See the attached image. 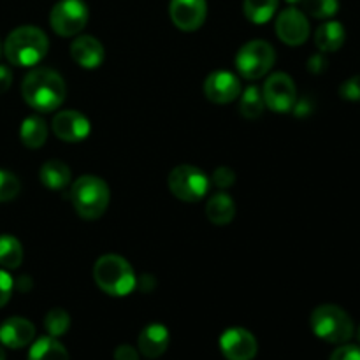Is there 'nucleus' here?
Instances as JSON below:
<instances>
[{"instance_id": "22", "label": "nucleus", "mask_w": 360, "mask_h": 360, "mask_svg": "<svg viewBox=\"0 0 360 360\" xmlns=\"http://www.w3.org/2000/svg\"><path fill=\"white\" fill-rule=\"evenodd\" d=\"M28 360H69V352L56 338H39L28 352Z\"/></svg>"}, {"instance_id": "35", "label": "nucleus", "mask_w": 360, "mask_h": 360, "mask_svg": "<svg viewBox=\"0 0 360 360\" xmlns=\"http://www.w3.org/2000/svg\"><path fill=\"white\" fill-rule=\"evenodd\" d=\"M11 84H13V72H11L9 67L0 65V95L6 94Z\"/></svg>"}, {"instance_id": "30", "label": "nucleus", "mask_w": 360, "mask_h": 360, "mask_svg": "<svg viewBox=\"0 0 360 360\" xmlns=\"http://www.w3.org/2000/svg\"><path fill=\"white\" fill-rule=\"evenodd\" d=\"M14 290V280L11 278V274L6 269H0V308L9 302L11 295Z\"/></svg>"}, {"instance_id": "8", "label": "nucleus", "mask_w": 360, "mask_h": 360, "mask_svg": "<svg viewBox=\"0 0 360 360\" xmlns=\"http://www.w3.org/2000/svg\"><path fill=\"white\" fill-rule=\"evenodd\" d=\"M88 23V7L83 0H60L49 13V25L62 37L77 35Z\"/></svg>"}, {"instance_id": "17", "label": "nucleus", "mask_w": 360, "mask_h": 360, "mask_svg": "<svg viewBox=\"0 0 360 360\" xmlns=\"http://www.w3.org/2000/svg\"><path fill=\"white\" fill-rule=\"evenodd\" d=\"M169 347V330L162 323H150L141 330L137 348L146 359H158Z\"/></svg>"}, {"instance_id": "10", "label": "nucleus", "mask_w": 360, "mask_h": 360, "mask_svg": "<svg viewBox=\"0 0 360 360\" xmlns=\"http://www.w3.org/2000/svg\"><path fill=\"white\" fill-rule=\"evenodd\" d=\"M220 350L227 360H253L259 352V345L250 330L231 327L220 336Z\"/></svg>"}, {"instance_id": "28", "label": "nucleus", "mask_w": 360, "mask_h": 360, "mask_svg": "<svg viewBox=\"0 0 360 360\" xmlns=\"http://www.w3.org/2000/svg\"><path fill=\"white\" fill-rule=\"evenodd\" d=\"M21 190V183L16 174L0 169V202H9L16 199Z\"/></svg>"}, {"instance_id": "36", "label": "nucleus", "mask_w": 360, "mask_h": 360, "mask_svg": "<svg viewBox=\"0 0 360 360\" xmlns=\"http://www.w3.org/2000/svg\"><path fill=\"white\" fill-rule=\"evenodd\" d=\"M14 287H16L18 290H21V292H28L32 288L30 278H28V276H21L20 280H18V283H14Z\"/></svg>"}, {"instance_id": "1", "label": "nucleus", "mask_w": 360, "mask_h": 360, "mask_svg": "<svg viewBox=\"0 0 360 360\" xmlns=\"http://www.w3.org/2000/svg\"><path fill=\"white\" fill-rule=\"evenodd\" d=\"M21 95L23 101L35 111L51 112L65 101L67 86L63 77L56 70L34 69L23 77Z\"/></svg>"}, {"instance_id": "18", "label": "nucleus", "mask_w": 360, "mask_h": 360, "mask_svg": "<svg viewBox=\"0 0 360 360\" xmlns=\"http://www.w3.org/2000/svg\"><path fill=\"white\" fill-rule=\"evenodd\" d=\"M345 37L347 32L340 21H326L316 28L315 44L322 53H334L345 44Z\"/></svg>"}, {"instance_id": "4", "label": "nucleus", "mask_w": 360, "mask_h": 360, "mask_svg": "<svg viewBox=\"0 0 360 360\" xmlns=\"http://www.w3.org/2000/svg\"><path fill=\"white\" fill-rule=\"evenodd\" d=\"M70 200L81 218L97 220L108 210L111 192L108 183L98 176H81L70 188Z\"/></svg>"}, {"instance_id": "6", "label": "nucleus", "mask_w": 360, "mask_h": 360, "mask_svg": "<svg viewBox=\"0 0 360 360\" xmlns=\"http://www.w3.org/2000/svg\"><path fill=\"white\" fill-rule=\"evenodd\" d=\"M276 53L267 41H250L236 55V69L245 79H260L274 65Z\"/></svg>"}, {"instance_id": "16", "label": "nucleus", "mask_w": 360, "mask_h": 360, "mask_svg": "<svg viewBox=\"0 0 360 360\" xmlns=\"http://www.w3.org/2000/svg\"><path fill=\"white\" fill-rule=\"evenodd\" d=\"M70 56L83 69H97L104 62V46L91 35H79L70 44Z\"/></svg>"}, {"instance_id": "31", "label": "nucleus", "mask_w": 360, "mask_h": 360, "mask_svg": "<svg viewBox=\"0 0 360 360\" xmlns=\"http://www.w3.org/2000/svg\"><path fill=\"white\" fill-rule=\"evenodd\" d=\"M213 183L218 186V188H229L236 183V172L232 171L231 167H218L213 174Z\"/></svg>"}, {"instance_id": "2", "label": "nucleus", "mask_w": 360, "mask_h": 360, "mask_svg": "<svg viewBox=\"0 0 360 360\" xmlns=\"http://www.w3.org/2000/svg\"><path fill=\"white\" fill-rule=\"evenodd\" d=\"M49 48L48 35L37 27L25 25L7 35L4 53L6 58L16 67H32L41 62Z\"/></svg>"}, {"instance_id": "39", "label": "nucleus", "mask_w": 360, "mask_h": 360, "mask_svg": "<svg viewBox=\"0 0 360 360\" xmlns=\"http://www.w3.org/2000/svg\"><path fill=\"white\" fill-rule=\"evenodd\" d=\"M357 340H359V343H360V326H359V329H357Z\"/></svg>"}, {"instance_id": "24", "label": "nucleus", "mask_w": 360, "mask_h": 360, "mask_svg": "<svg viewBox=\"0 0 360 360\" xmlns=\"http://www.w3.org/2000/svg\"><path fill=\"white\" fill-rule=\"evenodd\" d=\"M264 97L262 91L257 86H248L243 95H239V112L246 120H257L264 112Z\"/></svg>"}, {"instance_id": "9", "label": "nucleus", "mask_w": 360, "mask_h": 360, "mask_svg": "<svg viewBox=\"0 0 360 360\" xmlns=\"http://www.w3.org/2000/svg\"><path fill=\"white\" fill-rule=\"evenodd\" d=\"M264 104L274 112H288L295 108L297 90L294 79L285 72H274L264 84Z\"/></svg>"}, {"instance_id": "33", "label": "nucleus", "mask_w": 360, "mask_h": 360, "mask_svg": "<svg viewBox=\"0 0 360 360\" xmlns=\"http://www.w3.org/2000/svg\"><path fill=\"white\" fill-rule=\"evenodd\" d=\"M115 360H139V352L130 345H120L115 350Z\"/></svg>"}, {"instance_id": "11", "label": "nucleus", "mask_w": 360, "mask_h": 360, "mask_svg": "<svg viewBox=\"0 0 360 360\" xmlns=\"http://www.w3.org/2000/svg\"><path fill=\"white\" fill-rule=\"evenodd\" d=\"M276 34L285 44L301 46L309 37V21L302 11L295 7L281 11L276 20Z\"/></svg>"}, {"instance_id": "37", "label": "nucleus", "mask_w": 360, "mask_h": 360, "mask_svg": "<svg viewBox=\"0 0 360 360\" xmlns=\"http://www.w3.org/2000/svg\"><path fill=\"white\" fill-rule=\"evenodd\" d=\"M0 360H6V352H4L2 345H0Z\"/></svg>"}, {"instance_id": "25", "label": "nucleus", "mask_w": 360, "mask_h": 360, "mask_svg": "<svg viewBox=\"0 0 360 360\" xmlns=\"http://www.w3.org/2000/svg\"><path fill=\"white\" fill-rule=\"evenodd\" d=\"M278 9V0H245L243 11L252 23H267Z\"/></svg>"}, {"instance_id": "29", "label": "nucleus", "mask_w": 360, "mask_h": 360, "mask_svg": "<svg viewBox=\"0 0 360 360\" xmlns=\"http://www.w3.org/2000/svg\"><path fill=\"white\" fill-rule=\"evenodd\" d=\"M340 95L345 101L360 102V74L345 81L340 88Z\"/></svg>"}, {"instance_id": "27", "label": "nucleus", "mask_w": 360, "mask_h": 360, "mask_svg": "<svg viewBox=\"0 0 360 360\" xmlns=\"http://www.w3.org/2000/svg\"><path fill=\"white\" fill-rule=\"evenodd\" d=\"M304 11L309 16L316 18V20H327L333 18L340 9V2L338 0H302Z\"/></svg>"}, {"instance_id": "32", "label": "nucleus", "mask_w": 360, "mask_h": 360, "mask_svg": "<svg viewBox=\"0 0 360 360\" xmlns=\"http://www.w3.org/2000/svg\"><path fill=\"white\" fill-rule=\"evenodd\" d=\"M329 360H360V347L357 345H341L333 352Z\"/></svg>"}, {"instance_id": "14", "label": "nucleus", "mask_w": 360, "mask_h": 360, "mask_svg": "<svg viewBox=\"0 0 360 360\" xmlns=\"http://www.w3.org/2000/svg\"><path fill=\"white\" fill-rule=\"evenodd\" d=\"M53 134L60 141L79 143V141L86 139L88 134H90V122L86 120V116L72 111V109L60 111L53 118Z\"/></svg>"}, {"instance_id": "19", "label": "nucleus", "mask_w": 360, "mask_h": 360, "mask_svg": "<svg viewBox=\"0 0 360 360\" xmlns=\"http://www.w3.org/2000/svg\"><path fill=\"white\" fill-rule=\"evenodd\" d=\"M206 217L214 225H229L236 217V204L229 193H214L206 206Z\"/></svg>"}, {"instance_id": "3", "label": "nucleus", "mask_w": 360, "mask_h": 360, "mask_svg": "<svg viewBox=\"0 0 360 360\" xmlns=\"http://www.w3.org/2000/svg\"><path fill=\"white\" fill-rule=\"evenodd\" d=\"M94 280L102 292L112 297L129 295L136 288L137 278L132 266L120 255H102L94 266Z\"/></svg>"}, {"instance_id": "15", "label": "nucleus", "mask_w": 360, "mask_h": 360, "mask_svg": "<svg viewBox=\"0 0 360 360\" xmlns=\"http://www.w3.org/2000/svg\"><path fill=\"white\" fill-rule=\"evenodd\" d=\"M35 327L30 320L13 316L7 319L0 326V345L11 348V350H20L34 341Z\"/></svg>"}, {"instance_id": "38", "label": "nucleus", "mask_w": 360, "mask_h": 360, "mask_svg": "<svg viewBox=\"0 0 360 360\" xmlns=\"http://www.w3.org/2000/svg\"><path fill=\"white\" fill-rule=\"evenodd\" d=\"M288 4H292V6H294V4H299V2H302V0H287Z\"/></svg>"}, {"instance_id": "23", "label": "nucleus", "mask_w": 360, "mask_h": 360, "mask_svg": "<svg viewBox=\"0 0 360 360\" xmlns=\"http://www.w3.org/2000/svg\"><path fill=\"white\" fill-rule=\"evenodd\" d=\"M23 262V248L14 236H0V266L4 269H18Z\"/></svg>"}, {"instance_id": "13", "label": "nucleus", "mask_w": 360, "mask_h": 360, "mask_svg": "<svg viewBox=\"0 0 360 360\" xmlns=\"http://www.w3.org/2000/svg\"><path fill=\"white\" fill-rule=\"evenodd\" d=\"M169 14L179 30L193 32L206 21L207 4L206 0H171Z\"/></svg>"}, {"instance_id": "12", "label": "nucleus", "mask_w": 360, "mask_h": 360, "mask_svg": "<svg viewBox=\"0 0 360 360\" xmlns=\"http://www.w3.org/2000/svg\"><path fill=\"white\" fill-rule=\"evenodd\" d=\"M204 95L214 104H229L241 95V83L229 70H214L204 81Z\"/></svg>"}, {"instance_id": "5", "label": "nucleus", "mask_w": 360, "mask_h": 360, "mask_svg": "<svg viewBox=\"0 0 360 360\" xmlns=\"http://www.w3.org/2000/svg\"><path fill=\"white\" fill-rule=\"evenodd\" d=\"M309 323L315 336L330 345L348 343L355 334L354 320L336 304H322L313 309Z\"/></svg>"}, {"instance_id": "7", "label": "nucleus", "mask_w": 360, "mask_h": 360, "mask_svg": "<svg viewBox=\"0 0 360 360\" xmlns=\"http://www.w3.org/2000/svg\"><path fill=\"white\" fill-rule=\"evenodd\" d=\"M169 188L176 199L183 202H197L204 199L210 190V179L195 165H178L169 174Z\"/></svg>"}, {"instance_id": "20", "label": "nucleus", "mask_w": 360, "mask_h": 360, "mask_svg": "<svg viewBox=\"0 0 360 360\" xmlns=\"http://www.w3.org/2000/svg\"><path fill=\"white\" fill-rule=\"evenodd\" d=\"M39 178L49 190H62L70 183V169L62 160H48L39 171Z\"/></svg>"}, {"instance_id": "26", "label": "nucleus", "mask_w": 360, "mask_h": 360, "mask_svg": "<svg viewBox=\"0 0 360 360\" xmlns=\"http://www.w3.org/2000/svg\"><path fill=\"white\" fill-rule=\"evenodd\" d=\"M44 327L51 338H60L69 330L70 327V316L65 309L55 308L46 315Z\"/></svg>"}, {"instance_id": "21", "label": "nucleus", "mask_w": 360, "mask_h": 360, "mask_svg": "<svg viewBox=\"0 0 360 360\" xmlns=\"http://www.w3.org/2000/svg\"><path fill=\"white\" fill-rule=\"evenodd\" d=\"M21 143L30 150H37L48 139V125L39 116H28L23 120L20 129Z\"/></svg>"}, {"instance_id": "34", "label": "nucleus", "mask_w": 360, "mask_h": 360, "mask_svg": "<svg viewBox=\"0 0 360 360\" xmlns=\"http://www.w3.org/2000/svg\"><path fill=\"white\" fill-rule=\"evenodd\" d=\"M326 67H327V60H326V56H323V53H319V55L311 56L308 62V69L311 70L313 74L323 72V70H326Z\"/></svg>"}]
</instances>
